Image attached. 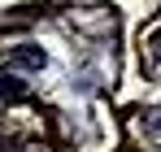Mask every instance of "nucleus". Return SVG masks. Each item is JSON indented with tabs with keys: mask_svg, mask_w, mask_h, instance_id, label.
<instances>
[{
	"mask_svg": "<svg viewBox=\"0 0 161 152\" xmlns=\"http://www.w3.org/2000/svg\"><path fill=\"white\" fill-rule=\"evenodd\" d=\"M13 65H44V52L39 48H18L13 52Z\"/></svg>",
	"mask_w": 161,
	"mask_h": 152,
	"instance_id": "1",
	"label": "nucleus"
},
{
	"mask_svg": "<svg viewBox=\"0 0 161 152\" xmlns=\"http://www.w3.org/2000/svg\"><path fill=\"white\" fill-rule=\"evenodd\" d=\"M0 96H22V83L18 78H0Z\"/></svg>",
	"mask_w": 161,
	"mask_h": 152,
	"instance_id": "2",
	"label": "nucleus"
}]
</instances>
